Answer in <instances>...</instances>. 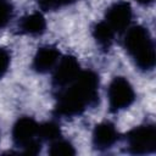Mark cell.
<instances>
[{"mask_svg":"<svg viewBox=\"0 0 156 156\" xmlns=\"http://www.w3.org/2000/svg\"><path fill=\"white\" fill-rule=\"evenodd\" d=\"M99 101V76L94 71H80L69 88L58 98L55 113L74 117L93 107Z\"/></svg>","mask_w":156,"mask_h":156,"instance_id":"cell-1","label":"cell"},{"mask_svg":"<svg viewBox=\"0 0 156 156\" xmlns=\"http://www.w3.org/2000/svg\"><path fill=\"white\" fill-rule=\"evenodd\" d=\"M124 48L141 71H151L155 67V45L150 32L143 26L128 29L124 37Z\"/></svg>","mask_w":156,"mask_h":156,"instance_id":"cell-2","label":"cell"},{"mask_svg":"<svg viewBox=\"0 0 156 156\" xmlns=\"http://www.w3.org/2000/svg\"><path fill=\"white\" fill-rule=\"evenodd\" d=\"M126 140L130 154H151L156 150V127L155 124L135 127L127 133Z\"/></svg>","mask_w":156,"mask_h":156,"instance_id":"cell-3","label":"cell"},{"mask_svg":"<svg viewBox=\"0 0 156 156\" xmlns=\"http://www.w3.org/2000/svg\"><path fill=\"white\" fill-rule=\"evenodd\" d=\"M108 106L110 111L116 113L128 108L135 100V91L124 77H115L108 85Z\"/></svg>","mask_w":156,"mask_h":156,"instance_id":"cell-4","label":"cell"},{"mask_svg":"<svg viewBox=\"0 0 156 156\" xmlns=\"http://www.w3.org/2000/svg\"><path fill=\"white\" fill-rule=\"evenodd\" d=\"M132 6L129 2L119 0L115 4H112L105 16V22L113 29L115 33H122L128 28L132 21Z\"/></svg>","mask_w":156,"mask_h":156,"instance_id":"cell-5","label":"cell"},{"mask_svg":"<svg viewBox=\"0 0 156 156\" xmlns=\"http://www.w3.org/2000/svg\"><path fill=\"white\" fill-rule=\"evenodd\" d=\"M39 124L32 117L23 116L18 118L12 127V140L18 147H26L33 140H37ZM39 139V138H38Z\"/></svg>","mask_w":156,"mask_h":156,"instance_id":"cell-6","label":"cell"},{"mask_svg":"<svg viewBox=\"0 0 156 156\" xmlns=\"http://www.w3.org/2000/svg\"><path fill=\"white\" fill-rule=\"evenodd\" d=\"M80 73V66L77 58L72 55H66L58 62L54 76H52V84L54 87L61 88L69 85Z\"/></svg>","mask_w":156,"mask_h":156,"instance_id":"cell-7","label":"cell"},{"mask_svg":"<svg viewBox=\"0 0 156 156\" xmlns=\"http://www.w3.org/2000/svg\"><path fill=\"white\" fill-rule=\"evenodd\" d=\"M118 140V132L113 123L104 121L95 126L93 132V145L98 150H107Z\"/></svg>","mask_w":156,"mask_h":156,"instance_id":"cell-8","label":"cell"},{"mask_svg":"<svg viewBox=\"0 0 156 156\" xmlns=\"http://www.w3.org/2000/svg\"><path fill=\"white\" fill-rule=\"evenodd\" d=\"M60 52L58 50L52 45H45L38 49V51L34 55L32 67L38 73H46L49 72L55 63L58 61Z\"/></svg>","mask_w":156,"mask_h":156,"instance_id":"cell-9","label":"cell"},{"mask_svg":"<svg viewBox=\"0 0 156 156\" xmlns=\"http://www.w3.org/2000/svg\"><path fill=\"white\" fill-rule=\"evenodd\" d=\"M46 21L40 12H33L24 16L18 23V29L23 34L29 35H40L45 32Z\"/></svg>","mask_w":156,"mask_h":156,"instance_id":"cell-10","label":"cell"},{"mask_svg":"<svg viewBox=\"0 0 156 156\" xmlns=\"http://www.w3.org/2000/svg\"><path fill=\"white\" fill-rule=\"evenodd\" d=\"M93 37L102 49H108L113 41L115 32L105 21H101L93 27Z\"/></svg>","mask_w":156,"mask_h":156,"instance_id":"cell-11","label":"cell"},{"mask_svg":"<svg viewBox=\"0 0 156 156\" xmlns=\"http://www.w3.org/2000/svg\"><path fill=\"white\" fill-rule=\"evenodd\" d=\"M61 130L58 124L55 122H45L39 124L38 127V138L39 140H45V141H55L60 139Z\"/></svg>","mask_w":156,"mask_h":156,"instance_id":"cell-12","label":"cell"},{"mask_svg":"<svg viewBox=\"0 0 156 156\" xmlns=\"http://www.w3.org/2000/svg\"><path fill=\"white\" fill-rule=\"evenodd\" d=\"M49 155H51V156H73V155H76V150H74V146L69 141L57 139V140L52 141V144L49 149Z\"/></svg>","mask_w":156,"mask_h":156,"instance_id":"cell-13","label":"cell"},{"mask_svg":"<svg viewBox=\"0 0 156 156\" xmlns=\"http://www.w3.org/2000/svg\"><path fill=\"white\" fill-rule=\"evenodd\" d=\"M13 15V7L10 0H0V28L7 26Z\"/></svg>","mask_w":156,"mask_h":156,"instance_id":"cell-14","label":"cell"},{"mask_svg":"<svg viewBox=\"0 0 156 156\" xmlns=\"http://www.w3.org/2000/svg\"><path fill=\"white\" fill-rule=\"evenodd\" d=\"M10 62H11L10 52L6 49L0 48V79L7 73L9 67H10Z\"/></svg>","mask_w":156,"mask_h":156,"instance_id":"cell-15","label":"cell"},{"mask_svg":"<svg viewBox=\"0 0 156 156\" xmlns=\"http://www.w3.org/2000/svg\"><path fill=\"white\" fill-rule=\"evenodd\" d=\"M38 4L45 11L56 10V7H55V0H38Z\"/></svg>","mask_w":156,"mask_h":156,"instance_id":"cell-16","label":"cell"},{"mask_svg":"<svg viewBox=\"0 0 156 156\" xmlns=\"http://www.w3.org/2000/svg\"><path fill=\"white\" fill-rule=\"evenodd\" d=\"M77 0H55V7L58 9L61 6H65V5H71L73 2H76Z\"/></svg>","mask_w":156,"mask_h":156,"instance_id":"cell-17","label":"cell"},{"mask_svg":"<svg viewBox=\"0 0 156 156\" xmlns=\"http://www.w3.org/2000/svg\"><path fill=\"white\" fill-rule=\"evenodd\" d=\"M138 4L140 5H144V6H147V5H151L154 2V0H135Z\"/></svg>","mask_w":156,"mask_h":156,"instance_id":"cell-18","label":"cell"}]
</instances>
